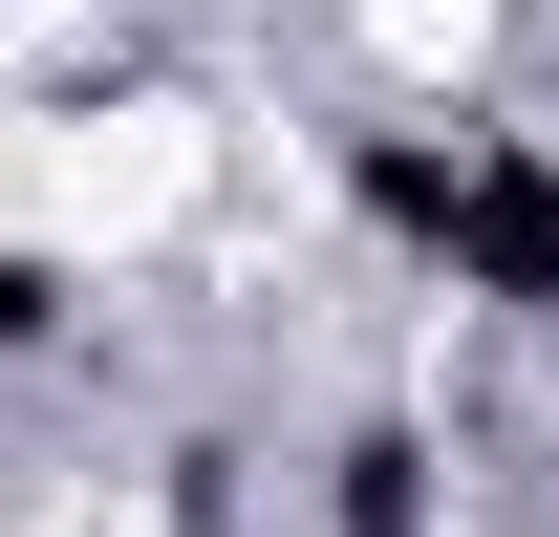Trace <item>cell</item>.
I'll use <instances>...</instances> for the list:
<instances>
[{"label": "cell", "mask_w": 559, "mask_h": 537, "mask_svg": "<svg viewBox=\"0 0 559 537\" xmlns=\"http://www.w3.org/2000/svg\"><path fill=\"white\" fill-rule=\"evenodd\" d=\"M345 194L409 237V259H452L474 301H516V323H559V151H516V130H366L345 151Z\"/></svg>", "instance_id": "cell-1"}, {"label": "cell", "mask_w": 559, "mask_h": 537, "mask_svg": "<svg viewBox=\"0 0 559 537\" xmlns=\"http://www.w3.org/2000/svg\"><path fill=\"white\" fill-rule=\"evenodd\" d=\"M323 516H345V537H430V452H409V430H345Z\"/></svg>", "instance_id": "cell-2"}, {"label": "cell", "mask_w": 559, "mask_h": 537, "mask_svg": "<svg viewBox=\"0 0 559 537\" xmlns=\"http://www.w3.org/2000/svg\"><path fill=\"white\" fill-rule=\"evenodd\" d=\"M44 323H66V279H44V259H0V344H44Z\"/></svg>", "instance_id": "cell-3"}]
</instances>
